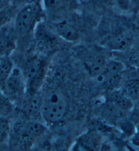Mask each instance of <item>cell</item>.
Returning <instances> with one entry per match:
<instances>
[{
	"label": "cell",
	"mask_w": 139,
	"mask_h": 151,
	"mask_svg": "<svg viewBox=\"0 0 139 151\" xmlns=\"http://www.w3.org/2000/svg\"><path fill=\"white\" fill-rule=\"evenodd\" d=\"M69 109L68 99L60 90H52L42 96V119L47 124H56L63 119Z\"/></svg>",
	"instance_id": "6da1fadb"
},
{
	"label": "cell",
	"mask_w": 139,
	"mask_h": 151,
	"mask_svg": "<svg viewBox=\"0 0 139 151\" xmlns=\"http://www.w3.org/2000/svg\"><path fill=\"white\" fill-rule=\"evenodd\" d=\"M46 132L47 127L40 121L27 119L14 125L11 129L10 138L18 147L27 150L31 148Z\"/></svg>",
	"instance_id": "7a4b0ae2"
},
{
	"label": "cell",
	"mask_w": 139,
	"mask_h": 151,
	"mask_svg": "<svg viewBox=\"0 0 139 151\" xmlns=\"http://www.w3.org/2000/svg\"><path fill=\"white\" fill-rule=\"evenodd\" d=\"M44 13L42 5L35 1L22 6L15 14L12 22L18 37H25L33 33L36 26L42 20Z\"/></svg>",
	"instance_id": "3957f363"
},
{
	"label": "cell",
	"mask_w": 139,
	"mask_h": 151,
	"mask_svg": "<svg viewBox=\"0 0 139 151\" xmlns=\"http://www.w3.org/2000/svg\"><path fill=\"white\" fill-rule=\"evenodd\" d=\"M48 65L42 57H33L26 62L22 72L26 81L27 93H40L46 77Z\"/></svg>",
	"instance_id": "277c9868"
},
{
	"label": "cell",
	"mask_w": 139,
	"mask_h": 151,
	"mask_svg": "<svg viewBox=\"0 0 139 151\" xmlns=\"http://www.w3.org/2000/svg\"><path fill=\"white\" fill-rule=\"evenodd\" d=\"M104 50L102 47L100 50L88 49L80 54L84 67L93 78L98 79L101 76L109 60L104 54Z\"/></svg>",
	"instance_id": "5b68a950"
},
{
	"label": "cell",
	"mask_w": 139,
	"mask_h": 151,
	"mask_svg": "<svg viewBox=\"0 0 139 151\" xmlns=\"http://www.w3.org/2000/svg\"><path fill=\"white\" fill-rule=\"evenodd\" d=\"M2 87L4 93L12 102L24 98L27 93V87L22 70L14 67Z\"/></svg>",
	"instance_id": "8992f818"
},
{
	"label": "cell",
	"mask_w": 139,
	"mask_h": 151,
	"mask_svg": "<svg viewBox=\"0 0 139 151\" xmlns=\"http://www.w3.org/2000/svg\"><path fill=\"white\" fill-rule=\"evenodd\" d=\"M125 71L126 66L122 61L109 59L104 73L98 79L108 88V90L120 88Z\"/></svg>",
	"instance_id": "52a82bcc"
},
{
	"label": "cell",
	"mask_w": 139,
	"mask_h": 151,
	"mask_svg": "<svg viewBox=\"0 0 139 151\" xmlns=\"http://www.w3.org/2000/svg\"><path fill=\"white\" fill-rule=\"evenodd\" d=\"M133 37L127 31H121L107 36L101 41V45L104 49L113 52H124L133 45Z\"/></svg>",
	"instance_id": "ba28073f"
},
{
	"label": "cell",
	"mask_w": 139,
	"mask_h": 151,
	"mask_svg": "<svg viewBox=\"0 0 139 151\" xmlns=\"http://www.w3.org/2000/svg\"><path fill=\"white\" fill-rule=\"evenodd\" d=\"M12 21L0 28V58L10 57L17 49L18 35Z\"/></svg>",
	"instance_id": "9c48e42d"
},
{
	"label": "cell",
	"mask_w": 139,
	"mask_h": 151,
	"mask_svg": "<svg viewBox=\"0 0 139 151\" xmlns=\"http://www.w3.org/2000/svg\"><path fill=\"white\" fill-rule=\"evenodd\" d=\"M44 12L51 17H58L76 8L78 0H42Z\"/></svg>",
	"instance_id": "30bf717a"
},
{
	"label": "cell",
	"mask_w": 139,
	"mask_h": 151,
	"mask_svg": "<svg viewBox=\"0 0 139 151\" xmlns=\"http://www.w3.org/2000/svg\"><path fill=\"white\" fill-rule=\"evenodd\" d=\"M107 102L126 116L130 115L134 105L133 100L127 96L120 88L109 90Z\"/></svg>",
	"instance_id": "8fae6325"
},
{
	"label": "cell",
	"mask_w": 139,
	"mask_h": 151,
	"mask_svg": "<svg viewBox=\"0 0 139 151\" xmlns=\"http://www.w3.org/2000/svg\"><path fill=\"white\" fill-rule=\"evenodd\" d=\"M42 109V96L40 93H26L22 104V112L29 120L40 121Z\"/></svg>",
	"instance_id": "7c38bea8"
},
{
	"label": "cell",
	"mask_w": 139,
	"mask_h": 151,
	"mask_svg": "<svg viewBox=\"0 0 139 151\" xmlns=\"http://www.w3.org/2000/svg\"><path fill=\"white\" fill-rule=\"evenodd\" d=\"M54 32L58 37L69 43L77 42L80 39V32L75 25L65 19L57 20L54 24Z\"/></svg>",
	"instance_id": "4fadbf2b"
},
{
	"label": "cell",
	"mask_w": 139,
	"mask_h": 151,
	"mask_svg": "<svg viewBox=\"0 0 139 151\" xmlns=\"http://www.w3.org/2000/svg\"><path fill=\"white\" fill-rule=\"evenodd\" d=\"M127 74L125 71L120 89L135 102L139 100V68Z\"/></svg>",
	"instance_id": "5bb4252c"
},
{
	"label": "cell",
	"mask_w": 139,
	"mask_h": 151,
	"mask_svg": "<svg viewBox=\"0 0 139 151\" xmlns=\"http://www.w3.org/2000/svg\"><path fill=\"white\" fill-rule=\"evenodd\" d=\"M101 136L94 131H88L77 138L72 147V150H97L101 142Z\"/></svg>",
	"instance_id": "9a60e30c"
},
{
	"label": "cell",
	"mask_w": 139,
	"mask_h": 151,
	"mask_svg": "<svg viewBox=\"0 0 139 151\" xmlns=\"http://www.w3.org/2000/svg\"><path fill=\"white\" fill-rule=\"evenodd\" d=\"M33 33L36 42L40 45L49 47L55 44L57 35L54 32H52L47 28L42 20L36 26Z\"/></svg>",
	"instance_id": "2e32d148"
},
{
	"label": "cell",
	"mask_w": 139,
	"mask_h": 151,
	"mask_svg": "<svg viewBox=\"0 0 139 151\" xmlns=\"http://www.w3.org/2000/svg\"><path fill=\"white\" fill-rule=\"evenodd\" d=\"M13 62L10 57H3L0 59V84L3 85L5 80L12 70Z\"/></svg>",
	"instance_id": "e0dca14e"
},
{
	"label": "cell",
	"mask_w": 139,
	"mask_h": 151,
	"mask_svg": "<svg viewBox=\"0 0 139 151\" xmlns=\"http://www.w3.org/2000/svg\"><path fill=\"white\" fill-rule=\"evenodd\" d=\"M11 129L12 127L8 119L6 116H0V145L9 140Z\"/></svg>",
	"instance_id": "ac0fdd59"
},
{
	"label": "cell",
	"mask_w": 139,
	"mask_h": 151,
	"mask_svg": "<svg viewBox=\"0 0 139 151\" xmlns=\"http://www.w3.org/2000/svg\"><path fill=\"white\" fill-rule=\"evenodd\" d=\"M13 102L4 91L0 90V116H6L11 113L13 110Z\"/></svg>",
	"instance_id": "d6986e66"
},
{
	"label": "cell",
	"mask_w": 139,
	"mask_h": 151,
	"mask_svg": "<svg viewBox=\"0 0 139 151\" xmlns=\"http://www.w3.org/2000/svg\"><path fill=\"white\" fill-rule=\"evenodd\" d=\"M14 15L12 6L4 9H0V28L12 21Z\"/></svg>",
	"instance_id": "ffe728a7"
},
{
	"label": "cell",
	"mask_w": 139,
	"mask_h": 151,
	"mask_svg": "<svg viewBox=\"0 0 139 151\" xmlns=\"http://www.w3.org/2000/svg\"><path fill=\"white\" fill-rule=\"evenodd\" d=\"M129 62L133 67L139 68V42L132 50Z\"/></svg>",
	"instance_id": "44dd1931"
},
{
	"label": "cell",
	"mask_w": 139,
	"mask_h": 151,
	"mask_svg": "<svg viewBox=\"0 0 139 151\" xmlns=\"http://www.w3.org/2000/svg\"><path fill=\"white\" fill-rule=\"evenodd\" d=\"M129 117L131 123H134V125L139 122V100L134 102L133 109L130 114Z\"/></svg>",
	"instance_id": "7402d4cb"
},
{
	"label": "cell",
	"mask_w": 139,
	"mask_h": 151,
	"mask_svg": "<svg viewBox=\"0 0 139 151\" xmlns=\"http://www.w3.org/2000/svg\"><path fill=\"white\" fill-rule=\"evenodd\" d=\"M134 127V132L132 138V144L135 147L139 148V122L136 123Z\"/></svg>",
	"instance_id": "603a6c76"
},
{
	"label": "cell",
	"mask_w": 139,
	"mask_h": 151,
	"mask_svg": "<svg viewBox=\"0 0 139 151\" xmlns=\"http://www.w3.org/2000/svg\"><path fill=\"white\" fill-rule=\"evenodd\" d=\"M113 2L122 10H128L131 6V0H113Z\"/></svg>",
	"instance_id": "cb8c5ba5"
},
{
	"label": "cell",
	"mask_w": 139,
	"mask_h": 151,
	"mask_svg": "<svg viewBox=\"0 0 139 151\" xmlns=\"http://www.w3.org/2000/svg\"><path fill=\"white\" fill-rule=\"evenodd\" d=\"M12 6V0H0V9Z\"/></svg>",
	"instance_id": "d4e9b609"
},
{
	"label": "cell",
	"mask_w": 139,
	"mask_h": 151,
	"mask_svg": "<svg viewBox=\"0 0 139 151\" xmlns=\"http://www.w3.org/2000/svg\"><path fill=\"white\" fill-rule=\"evenodd\" d=\"M22 1H23V0H12V6L21 4Z\"/></svg>",
	"instance_id": "484cf974"
},
{
	"label": "cell",
	"mask_w": 139,
	"mask_h": 151,
	"mask_svg": "<svg viewBox=\"0 0 139 151\" xmlns=\"http://www.w3.org/2000/svg\"><path fill=\"white\" fill-rule=\"evenodd\" d=\"M134 1H138V3L139 4V0H131V6H132V4H133Z\"/></svg>",
	"instance_id": "4316f807"
}]
</instances>
